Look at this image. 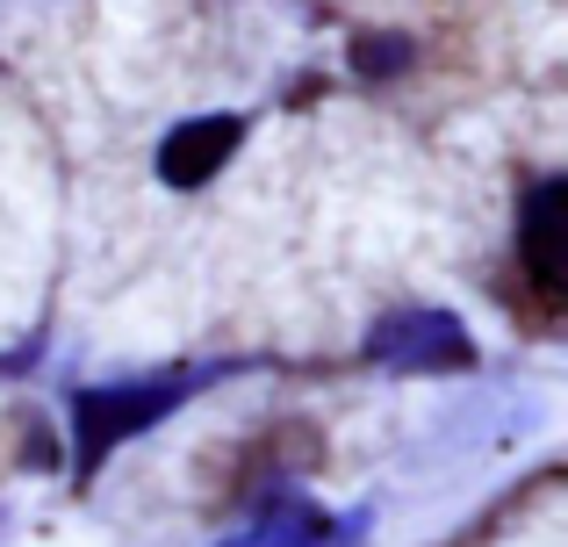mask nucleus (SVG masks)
<instances>
[{
  "label": "nucleus",
  "mask_w": 568,
  "mask_h": 547,
  "mask_svg": "<svg viewBox=\"0 0 568 547\" xmlns=\"http://www.w3.org/2000/svg\"><path fill=\"white\" fill-rule=\"evenodd\" d=\"M202 375H166V382H115V389H87L72 404V425H80V468H101V454L123 447L130 433L159 425L166 411H181V396Z\"/></svg>",
  "instance_id": "1"
},
{
  "label": "nucleus",
  "mask_w": 568,
  "mask_h": 547,
  "mask_svg": "<svg viewBox=\"0 0 568 547\" xmlns=\"http://www.w3.org/2000/svg\"><path fill=\"white\" fill-rule=\"evenodd\" d=\"M367 353H375L382 367H460L468 361V332H460L446 310H396V317L375 324V338H367Z\"/></svg>",
  "instance_id": "2"
},
{
  "label": "nucleus",
  "mask_w": 568,
  "mask_h": 547,
  "mask_svg": "<svg viewBox=\"0 0 568 547\" xmlns=\"http://www.w3.org/2000/svg\"><path fill=\"white\" fill-rule=\"evenodd\" d=\"M518 253H526V274L540 295H561L568 281V188L540 181L526 195V224H518Z\"/></svg>",
  "instance_id": "3"
},
{
  "label": "nucleus",
  "mask_w": 568,
  "mask_h": 547,
  "mask_svg": "<svg viewBox=\"0 0 568 547\" xmlns=\"http://www.w3.org/2000/svg\"><path fill=\"white\" fill-rule=\"evenodd\" d=\"M237 138H245L237 115H194V123H181L166 144H159V173H166L173 188H202L209 173L237 152Z\"/></svg>",
  "instance_id": "4"
},
{
  "label": "nucleus",
  "mask_w": 568,
  "mask_h": 547,
  "mask_svg": "<svg viewBox=\"0 0 568 547\" xmlns=\"http://www.w3.org/2000/svg\"><path fill=\"white\" fill-rule=\"evenodd\" d=\"M223 547H332V519L310 511V505H295V497H274L245 534L223 540Z\"/></svg>",
  "instance_id": "5"
},
{
  "label": "nucleus",
  "mask_w": 568,
  "mask_h": 547,
  "mask_svg": "<svg viewBox=\"0 0 568 547\" xmlns=\"http://www.w3.org/2000/svg\"><path fill=\"white\" fill-rule=\"evenodd\" d=\"M396 65H403V43H396V37L361 43V72H396Z\"/></svg>",
  "instance_id": "6"
}]
</instances>
